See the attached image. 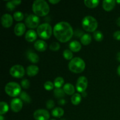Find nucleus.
<instances>
[{
	"mask_svg": "<svg viewBox=\"0 0 120 120\" xmlns=\"http://www.w3.org/2000/svg\"><path fill=\"white\" fill-rule=\"evenodd\" d=\"M53 33L55 37L62 43L70 41L74 34L70 24L64 21L58 22L55 25L53 29Z\"/></svg>",
	"mask_w": 120,
	"mask_h": 120,
	"instance_id": "nucleus-1",
	"label": "nucleus"
},
{
	"mask_svg": "<svg viewBox=\"0 0 120 120\" xmlns=\"http://www.w3.org/2000/svg\"><path fill=\"white\" fill-rule=\"evenodd\" d=\"M32 11L38 16H45L49 14L50 7L44 0H36L32 5Z\"/></svg>",
	"mask_w": 120,
	"mask_h": 120,
	"instance_id": "nucleus-2",
	"label": "nucleus"
},
{
	"mask_svg": "<svg viewBox=\"0 0 120 120\" xmlns=\"http://www.w3.org/2000/svg\"><path fill=\"white\" fill-rule=\"evenodd\" d=\"M69 69L71 72L80 73L83 72L86 68V63L82 58L76 57L73 58L69 63Z\"/></svg>",
	"mask_w": 120,
	"mask_h": 120,
	"instance_id": "nucleus-3",
	"label": "nucleus"
},
{
	"mask_svg": "<svg viewBox=\"0 0 120 120\" xmlns=\"http://www.w3.org/2000/svg\"><path fill=\"white\" fill-rule=\"evenodd\" d=\"M82 26L87 32H94L98 27V22L91 16H86L82 20Z\"/></svg>",
	"mask_w": 120,
	"mask_h": 120,
	"instance_id": "nucleus-4",
	"label": "nucleus"
},
{
	"mask_svg": "<svg viewBox=\"0 0 120 120\" xmlns=\"http://www.w3.org/2000/svg\"><path fill=\"white\" fill-rule=\"evenodd\" d=\"M52 33V28L49 23H42L37 28L38 35L42 39H49L51 37Z\"/></svg>",
	"mask_w": 120,
	"mask_h": 120,
	"instance_id": "nucleus-5",
	"label": "nucleus"
},
{
	"mask_svg": "<svg viewBox=\"0 0 120 120\" xmlns=\"http://www.w3.org/2000/svg\"><path fill=\"white\" fill-rule=\"evenodd\" d=\"M5 91L7 95L10 97H16L21 94V87L16 82H9L6 84Z\"/></svg>",
	"mask_w": 120,
	"mask_h": 120,
	"instance_id": "nucleus-6",
	"label": "nucleus"
},
{
	"mask_svg": "<svg viewBox=\"0 0 120 120\" xmlns=\"http://www.w3.org/2000/svg\"><path fill=\"white\" fill-rule=\"evenodd\" d=\"M40 19L36 15H28L25 19V25L27 27L30 29H34L38 27L39 24Z\"/></svg>",
	"mask_w": 120,
	"mask_h": 120,
	"instance_id": "nucleus-7",
	"label": "nucleus"
},
{
	"mask_svg": "<svg viewBox=\"0 0 120 120\" xmlns=\"http://www.w3.org/2000/svg\"><path fill=\"white\" fill-rule=\"evenodd\" d=\"M9 73L13 77L22 78L25 75L24 68L21 64H16L11 68Z\"/></svg>",
	"mask_w": 120,
	"mask_h": 120,
	"instance_id": "nucleus-8",
	"label": "nucleus"
},
{
	"mask_svg": "<svg viewBox=\"0 0 120 120\" xmlns=\"http://www.w3.org/2000/svg\"><path fill=\"white\" fill-rule=\"evenodd\" d=\"M88 86L87 79L84 76H80L79 77L76 85V88L77 91L80 93L86 91Z\"/></svg>",
	"mask_w": 120,
	"mask_h": 120,
	"instance_id": "nucleus-9",
	"label": "nucleus"
},
{
	"mask_svg": "<svg viewBox=\"0 0 120 120\" xmlns=\"http://www.w3.org/2000/svg\"><path fill=\"white\" fill-rule=\"evenodd\" d=\"M34 117L35 120H48L50 118V114L46 110L39 109L34 112Z\"/></svg>",
	"mask_w": 120,
	"mask_h": 120,
	"instance_id": "nucleus-10",
	"label": "nucleus"
},
{
	"mask_svg": "<svg viewBox=\"0 0 120 120\" xmlns=\"http://www.w3.org/2000/svg\"><path fill=\"white\" fill-rule=\"evenodd\" d=\"M23 102L22 100L18 98H14L11 102V109L14 112H18L22 110Z\"/></svg>",
	"mask_w": 120,
	"mask_h": 120,
	"instance_id": "nucleus-11",
	"label": "nucleus"
},
{
	"mask_svg": "<svg viewBox=\"0 0 120 120\" xmlns=\"http://www.w3.org/2000/svg\"><path fill=\"white\" fill-rule=\"evenodd\" d=\"M13 23V18L8 14H4L1 17V24L4 28H8L12 26Z\"/></svg>",
	"mask_w": 120,
	"mask_h": 120,
	"instance_id": "nucleus-12",
	"label": "nucleus"
},
{
	"mask_svg": "<svg viewBox=\"0 0 120 120\" xmlns=\"http://www.w3.org/2000/svg\"><path fill=\"white\" fill-rule=\"evenodd\" d=\"M34 48L39 52H44L47 49L48 45L43 40H38L34 43Z\"/></svg>",
	"mask_w": 120,
	"mask_h": 120,
	"instance_id": "nucleus-13",
	"label": "nucleus"
},
{
	"mask_svg": "<svg viewBox=\"0 0 120 120\" xmlns=\"http://www.w3.org/2000/svg\"><path fill=\"white\" fill-rule=\"evenodd\" d=\"M116 1L114 0H105L103 2V8L105 11H111L115 7Z\"/></svg>",
	"mask_w": 120,
	"mask_h": 120,
	"instance_id": "nucleus-14",
	"label": "nucleus"
},
{
	"mask_svg": "<svg viewBox=\"0 0 120 120\" xmlns=\"http://www.w3.org/2000/svg\"><path fill=\"white\" fill-rule=\"evenodd\" d=\"M26 30L25 25L23 23H18L14 28V33L18 36H21L23 35Z\"/></svg>",
	"mask_w": 120,
	"mask_h": 120,
	"instance_id": "nucleus-15",
	"label": "nucleus"
},
{
	"mask_svg": "<svg viewBox=\"0 0 120 120\" xmlns=\"http://www.w3.org/2000/svg\"><path fill=\"white\" fill-rule=\"evenodd\" d=\"M38 34L33 29H30V30H28L25 34V39L26 41L29 42H32L35 41L37 38Z\"/></svg>",
	"mask_w": 120,
	"mask_h": 120,
	"instance_id": "nucleus-16",
	"label": "nucleus"
},
{
	"mask_svg": "<svg viewBox=\"0 0 120 120\" xmlns=\"http://www.w3.org/2000/svg\"><path fill=\"white\" fill-rule=\"evenodd\" d=\"M39 68L37 66L30 65L26 68V74L29 77L35 76L38 73Z\"/></svg>",
	"mask_w": 120,
	"mask_h": 120,
	"instance_id": "nucleus-17",
	"label": "nucleus"
},
{
	"mask_svg": "<svg viewBox=\"0 0 120 120\" xmlns=\"http://www.w3.org/2000/svg\"><path fill=\"white\" fill-rule=\"evenodd\" d=\"M69 48L71 51L74 52H78L82 49V45L79 42L77 41H74L69 44Z\"/></svg>",
	"mask_w": 120,
	"mask_h": 120,
	"instance_id": "nucleus-18",
	"label": "nucleus"
},
{
	"mask_svg": "<svg viewBox=\"0 0 120 120\" xmlns=\"http://www.w3.org/2000/svg\"><path fill=\"white\" fill-rule=\"evenodd\" d=\"M63 90L65 94L68 95H73L75 92V88L73 84L70 83H66L63 86Z\"/></svg>",
	"mask_w": 120,
	"mask_h": 120,
	"instance_id": "nucleus-19",
	"label": "nucleus"
},
{
	"mask_svg": "<svg viewBox=\"0 0 120 120\" xmlns=\"http://www.w3.org/2000/svg\"><path fill=\"white\" fill-rule=\"evenodd\" d=\"M27 57L29 60L33 63H37L39 61V57L38 55L34 52H29L27 53Z\"/></svg>",
	"mask_w": 120,
	"mask_h": 120,
	"instance_id": "nucleus-20",
	"label": "nucleus"
},
{
	"mask_svg": "<svg viewBox=\"0 0 120 120\" xmlns=\"http://www.w3.org/2000/svg\"><path fill=\"white\" fill-rule=\"evenodd\" d=\"M91 40H92V38H91V35H89V34H84L80 38L81 43H82L83 45L85 46L89 45L91 42Z\"/></svg>",
	"mask_w": 120,
	"mask_h": 120,
	"instance_id": "nucleus-21",
	"label": "nucleus"
},
{
	"mask_svg": "<svg viewBox=\"0 0 120 120\" xmlns=\"http://www.w3.org/2000/svg\"><path fill=\"white\" fill-rule=\"evenodd\" d=\"M100 1L98 0H85L84 3L86 7L89 8H94L99 4Z\"/></svg>",
	"mask_w": 120,
	"mask_h": 120,
	"instance_id": "nucleus-22",
	"label": "nucleus"
},
{
	"mask_svg": "<svg viewBox=\"0 0 120 120\" xmlns=\"http://www.w3.org/2000/svg\"><path fill=\"white\" fill-rule=\"evenodd\" d=\"M81 101H82V95L79 93L74 94L71 98V103L73 105H79Z\"/></svg>",
	"mask_w": 120,
	"mask_h": 120,
	"instance_id": "nucleus-23",
	"label": "nucleus"
},
{
	"mask_svg": "<svg viewBox=\"0 0 120 120\" xmlns=\"http://www.w3.org/2000/svg\"><path fill=\"white\" fill-rule=\"evenodd\" d=\"M52 114L53 117L60 118V117H62L64 114V110L60 107L55 108L52 111Z\"/></svg>",
	"mask_w": 120,
	"mask_h": 120,
	"instance_id": "nucleus-24",
	"label": "nucleus"
},
{
	"mask_svg": "<svg viewBox=\"0 0 120 120\" xmlns=\"http://www.w3.org/2000/svg\"><path fill=\"white\" fill-rule=\"evenodd\" d=\"M54 96L55 97L58 98H62L64 97L65 96V93H64L63 89H62L61 88H55V89L53 91Z\"/></svg>",
	"mask_w": 120,
	"mask_h": 120,
	"instance_id": "nucleus-25",
	"label": "nucleus"
},
{
	"mask_svg": "<svg viewBox=\"0 0 120 120\" xmlns=\"http://www.w3.org/2000/svg\"><path fill=\"white\" fill-rule=\"evenodd\" d=\"M9 109V107L7 103L4 101H1L0 103V115L2 116L7 113Z\"/></svg>",
	"mask_w": 120,
	"mask_h": 120,
	"instance_id": "nucleus-26",
	"label": "nucleus"
},
{
	"mask_svg": "<svg viewBox=\"0 0 120 120\" xmlns=\"http://www.w3.org/2000/svg\"><path fill=\"white\" fill-rule=\"evenodd\" d=\"M20 99L22 100V101H23L24 102L26 103H30L31 101V98H30V96L28 95L25 91H22L21 94H19Z\"/></svg>",
	"mask_w": 120,
	"mask_h": 120,
	"instance_id": "nucleus-27",
	"label": "nucleus"
},
{
	"mask_svg": "<svg viewBox=\"0 0 120 120\" xmlns=\"http://www.w3.org/2000/svg\"><path fill=\"white\" fill-rule=\"evenodd\" d=\"M64 83V80L63 77H57L54 81V86L56 88H61Z\"/></svg>",
	"mask_w": 120,
	"mask_h": 120,
	"instance_id": "nucleus-28",
	"label": "nucleus"
},
{
	"mask_svg": "<svg viewBox=\"0 0 120 120\" xmlns=\"http://www.w3.org/2000/svg\"><path fill=\"white\" fill-rule=\"evenodd\" d=\"M93 36L94 39L97 42H101L104 39V35L103 33L99 30L95 31L93 34Z\"/></svg>",
	"mask_w": 120,
	"mask_h": 120,
	"instance_id": "nucleus-29",
	"label": "nucleus"
},
{
	"mask_svg": "<svg viewBox=\"0 0 120 120\" xmlns=\"http://www.w3.org/2000/svg\"><path fill=\"white\" fill-rule=\"evenodd\" d=\"M63 57L66 60H71L73 59V55L72 52L70 50H69V49H66V50H64L63 52Z\"/></svg>",
	"mask_w": 120,
	"mask_h": 120,
	"instance_id": "nucleus-30",
	"label": "nucleus"
},
{
	"mask_svg": "<svg viewBox=\"0 0 120 120\" xmlns=\"http://www.w3.org/2000/svg\"><path fill=\"white\" fill-rule=\"evenodd\" d=\"M24 16L23 13L20 11L15 12L14 14V18L16 21H21L23 20Z\"/></svg>",
	"mask_w": 120,
	"mask_h": 120,
	"instance_id": "nucleus-31",
	"label": "nucleus"
},
{
	"mask_svg": "<svg viewBox=\"0 0 120 120\" xmlns=\"http://www.w3.org/2000/svg\"><path fill=\"white\" fill-rule=\"evenodd\" d=\"M55 87L54 86V83H53L52 82H50V81H47L44 84V88L46 90H48V91H50V90H53Z\"/></svg>",
	"mask_w": 120,
	"mask_h": 120,
	"instance_id": "nucleus-32",
	"label": "nucleus"
},
{
	"mask_svg": "<svg viewBox=\"0 0 120 120\" xmlns=\"http://www.w3.org/2000/svg\"><path fill=\"white\" fill-rule=\"evenodd\" d=\"M60 47V46L58 42H54L50 45L49 48H50V50H53V51H57L58 50H59Z\"/></svg>",
	"mask_w": 120,
	"mask_h": 120,
	"instance_id": "nucleus-33",
	"label": "nucleus"
},
{
	"mask_svg": "<svg viewBox=\"0 0 120 120\" xmlns=\"http://www.w3.org/2000/svg\"><path fill=\"white\" fill-rule=\"evenodd\" d=\"M21 86L24 89H27L30 86V82L27 79H23L21 81Z\"/></svg>",
	"mask_w": 120,
	"mask_h": 120,
	"instance_id": "nucleus-34",
	"label": "nucleus"
},
{
	"mask_svg": "<svg viewBox=\"0 0 120 120\" xmlns=\"http://www.w3.org/2000/svg\"><path fill=\"white\" fill-rule=\"evenodd\" d=\"M6 7H7V8L9 11H12L15 9V7H16V5L13 3L12 1H11L7 2V4H6Z\"/></svg>",
	"mask_w": 120,
	"mask_h": 120,
	"instance_id": "nucleus-35",
	"label": "nucleus"
},
{
	"mask_svg": "<svg viewBox=\"0 0 120 120\" xmlns=\"http://www.w3.org/2000/svg\"><path fill=\"white\" fill-rule=\"evenodd\" d=\"M46 106L48 109H53L55 107V102L52 100H49L46 103Z\"/></svg>",
	"mask_w": 120,
	"mask_h": 120,
	"instance_id": "nucleus-36",
	"label": "nucleus"
},
{
	"mask_svg": "<svg viewBox=\"0 0 120 120\" xmlns=\"http://www.w3.org/2000/svg\"><path fill=\"white\" fill-rule=\"evenodd\" d=\"M113 37L115 39L120 41V30H117L114 33Z\"/></svg>",
	"mask_w": 120,
	"mask_h": 120,
	"instance_id": "nucleus-37",
	"label": "nucleus"
},
{
	"mask_svg": "<svg viewBox=\"0 0 120 120\" xmlns=\"http://www.w3.org/2000/svg\"><path fill=\"white\" fill-rule=\"evenodd\" d=\"M75 35H76V36L78 38L79 37L82 38V36L84 35V34H83V32L82 31V30H79V29H77V30H76V31H75Z\"/></svg>",
	"mask_w": 120,
	"mask_h": 120,
	"instance_id": "nucleus-38",
	"label": "nucleus"
},
{
	"mask_svg": "<svg viewBox=\"0 0 120 120\" xmlns=\"http://www.w3.org/2000/svg\"><path fill=\"white\" fill-rule=\"evenodd\" d=\"M58 103L59 105H64V104H66V101L65 100L63 99V98H61V99L59 100Z\"/></svg>",
	"mask_w": 120,
	"mask_h": 120,
	"instance_id": "nucleus-39",
	"label": "nucleus"
},
{
	"mask_svg": "<svg viewBox=\"0 0 120 120\" xmlns=\"http://www.w3.org/2000/svg\"><path fill=\"white\" fill-rule=\"evenodd\" d=\"M49 2L51 3L52 4H56L59 3L60 2V0H49Z\"/></svg>",
	"mask_w": 120,
	"mask_h": 120,
	"instance_id": "nucleus-40",
	"label": "nucleus"
},
{
	"mask_svg": "<svg viewBox=\"0 0 120 120\" xmlns=\"http://www.w3.org/2000/svg\"><path fill=\"white\" fill-rule=\"evenodd\" d=\"M12 2H13V3L15 5L17 6V5H18L21 4V2H22V1H12Z\"/></svg>",
	"mask_w": 120,
	"mask_h": 120,
	"instance_id": "nucleus-41",
	"label": "nucleus"
},
{
	"mask_svg": "<svg viewBox=\"0 0 120 120\" xmlns=\"http://www.w3.org/2000/svg\"><path fill=\"white\" fill-rule=\"evenodd\" d=\"M117 59L118 62H120V52H118L117 55Z\"/></svg>",
	"mask_w": 120,
	"mask_h": 120,
	"instance_id": "nucleus-42",
	"label": "nucleus"
},
{
	"mask_svg": "<svg viewBox=\"0 0 120 120\" xmlns=\"http://www.w3.org/2000/svg\"><path fill=\"white\" fill-rule=\"evenodd\" d=\"M116 23H117V25L120 26V17H119L118 19H117V21H116Z\"/></svg>",
	"mask_w": 120,
	"mask_h": 120,
	"instance_id": "nucleus-43",
	"label": "nucleus"
},
{
	"mask_svg": "<svg viewBox=\"0 0 120 120\" xmlns=\"http://www.w3.org/2000/svg\"><path fill=\"white\" fill-rule=\"evenodd\" d=\"M117 73H118V75L120 76V65L117 68Z\"/></svg>",
	"mask_w": 120,
	"mask_h": 120,
	"instance_id": "nucleus-44",
	"label": "nucleus"
},
{
	"mask_svg": "<svg viewBox=\"0 0 120 120\" xmlns=\"http://www.w3.org/2000/svg\"><path fill=\"white\" fill-rule=\"evenodd\" d=\"M82 96H83V97H86V96H87V93L86 91H84V92L82 93Z\"/></svg>",
	"mask_w": 120,
	"mask_h": 120,
	"instance_id": "nucleus-45",
	"label": "nucleus"
},
{
	"mask_svg": "<svg viewBox=\"0 0 120 120\" xmlns=\"http://www.w3.org/2000/svg\"><path fill=\"white\" fill-rule=\"evenodd\" d=\"M0 120H4V118L2 116H0Z\"/></svg>",
	"mask_w": 120,
	"mask_h": 120,
	"instance_id": "nucleus-46",
	"label": "nucleus"
},
{
	"mask_svg": "<svg viewBox=\"0 0 120 120\" xmlns=\"http://www.w3.org/2000/svg\"><path fill=\"white\" fill-rule=\"evenodd\" d=\"M116 2H117V3H120V1H117Z\"/></svg>",
	"mask_w": 120,
	"mask_h": 120,
	"instance_id": "nucleus-47",
	"label": "nucleus"
},
{
	"mask_svg": "<svg viewBox=\"0 0 120 120\" xmlns=\"http://www.w3.org/2000/svg\"><path fill=\"white\" fill-rule=\"evenodd\" d=\"M60 120H65V119H61Z\"/></svg>",
	"mask_w": 120,
	"mask_h": 120,
	"instance_id": "nucleus-48",
	"label": "nucleus"
},
{
	"mask_svg": "<svg viewBox=\"0 0 120 120\" xmlns=\"http://www.w3.org/2000/svg\"></svg>",
	"mask_w": 120,
	"mask_h": 120,
	"instance_id": "nucleus-49",
	"label": "nucleus"
}]
</instances>
